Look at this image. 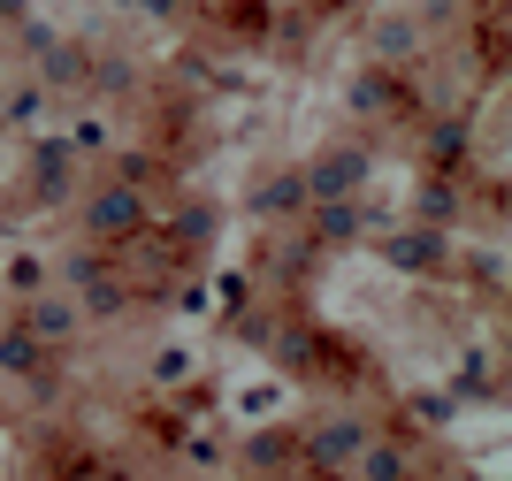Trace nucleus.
<instances>
[{
    "label": "nucleus",
    "instance_id": "1",
    "mask_svg": "<svg viewBox=\"0 0 512 481\" xmlns=\"http://www.w3.org/2000/svg\"><path fill=\"white\" fill-rule=\"evenodd\" d=\"M360 176H367V153H360V146H337V153H321V161H314L306 191H314V199H352V191H360Z\"/></svg>",
    "mask_w": 512,
    "mask_h": 481
},
{
    "label": "nucleus",
    "instance_id": "2",
    "mask_svg": "<svg viewBox=\"0 0 512 481\" xmlns=\"http://www.w3.org/2000/svg\"><path fill=\"white\" fill-rule=\"evenodd\" d=\"M85 230H92V237H123V230H138V191H130V184L100 191V199H92V214H85Z\"/></svg>",
    "mask_w": 512,
    "mask_h": 481
},
{
    "label": "nucleus",
    "instance_id": "3",
    "mask_svg": "<svg viewBox=\"0 0 512 481\" xmlns=\"http://www.w3.org/2000/svg\"><path fill=\"white\" fill-rule=\"evenodd\" d=\"M367 420H352V413H337V420H321V436H314V459L321 466H337V459H352V451H367Z\"/></svg>",
    "mask_w": 512,
    "mask_h": 481
},
{
    "label": "nucleus",
    "instance_id": "4",
    "mask_svg": "<svg viewBox=\"0 0 512 481\" xmlns=\"http://www.w3.org/2000/svg\"><path fill=\"white\" fill-rule=\"evenodd\" d=\"M406 474H413L406 443H375V436H367V481H406Z\"/></svg>",
    "mask_w": 512,
    "mask_h": 481
},
{
    "label": "nucleus",
    "instance_id": "5",
    "mask_svg": "<svg viewBox=\"0 0 512 481\" xmlns=\"http://www.w3.org/2000/svg\"><path fill=\"white\" fill-rule=\"evenodd\" d=\"M31 329H39L46 344H62V336L77 329V306H62V298H39V306H31Z\"/></svg>",
    "mask_w": 512,
    "mask_h": 481
},
{
    "label": "nucleus",
    "instance_id": "6",
    "mask_svg": "<svg viewBox=\"0 0 512 481\" xmlns=\"http://www.w3.org/2000/svg\"><path fill=\"white\" fill-rule=\"evenodd\" d=\"M352 230H360V207H344V199H329V214L314 222V237H329V245H337V237H352Z\"/></svg>",
    "mask_w": 512,
    "mask_h": 481
}]
</instances>
